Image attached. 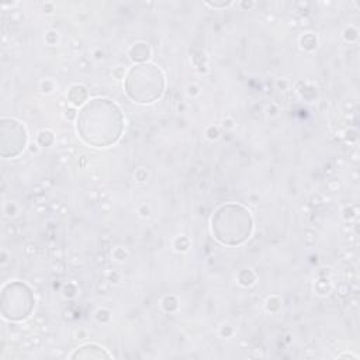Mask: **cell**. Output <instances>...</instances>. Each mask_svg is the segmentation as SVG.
<instances>
[{"instance_id": "1", "label": "cell", "mask_w": 360, "mask_h": 360, "mask_svg": "<svg viewBox=\"0 0 360 360\" xmlns=\"http://www.w3.org/2000/svg\"><path fill=\"white\" fill-rule=\"evenodd\" d=\"M76 129L87 145L105 148L121 138L124 115L114 101L103 97L91 98L82 107Z\"/></svg>"}, {"instance_id": "2", "label": "cell", "mask_w": 360, "mask_h": 360, "mask_svg": "<svg viewBox=\"0 0 360 360\" xmlns=\"http://www.w3.org/2000/svg\"><path fill=\"white\" fill-rule=\"evenodd\" d=\"M211 229L217 240L224 245L235 246L248 240L253 229V221L245 207L228 202L214 212Z\"/></svg>"}, {"instance_id": "3", "label": "cell", "mask_w": 360, "mask_h": 360, "mask_svg": "<svg viewBox=\"0 0 360 360\" xmlns=\"http://www.w3.org/2000/svg\"><path fill=\"white\" fill-rule=\"evenodd\" d=\"M125 91L135 103H153L165 91V76L153 63L136 65L131 68L125 77Z\"/></svg>"}, {"instance_id": "4", "label": "cell", "mask_w": 360, "mask_h": 360, "mask_svg": "<svg viewBox=\"0 0 360 360\" xmlns=\"http://www.w3.org/2000/svg\"><path fill=\"white\" fill-rule=\"evenodd\" d=\"M34 304V294L27 284L13 281L4 285L1 292V312L7 319H25L31 314Z\"/></svg>"}, {"instance_id": "5", "label": "cell", "mask_w": 360, "mask_h": 360, "mask_svg": "<svg viewBox=\"0 0 360 360\" xmlns=\"http://www.w3.org/2000/svg\"><path fill=\"white\" fill-rule=\"evenodd\" d=\"M27 145V131L21 122L14 118L1 120L0 153L3 158L20 155Z\"/></svg>"}]
</instances>
